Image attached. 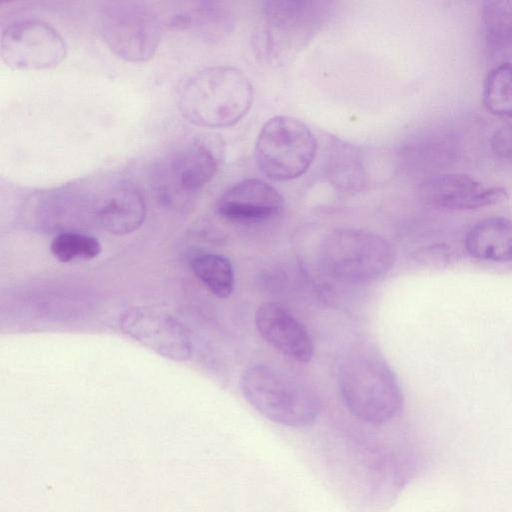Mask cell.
I'll use <instances>...</instances> for the list:
<instances>
[{"label": "cell", "instance_id": "cell-1", "mask_svg": "<svg viewBox=\"0 0 512 512\" xmlns=\"http://www.w3.org/2000/svg\"><path fill=\"white\" fill-rule=\"evenodd\" d=\"M178 108L189 122L206 128L228 127L240 121L253 102L249 78L238 68L211 66L181 84Z\"/></svg>", "mask_w": 512, "mask_h": 512}, {"label": "cell", "instance_id": "cell-2", "mask_svg": "<svg viewBox=\"0 0 512 512\" xmlns=\"http://www.w3.org/2000/svg\"><path fill=\"white\" fill-rule=\"evenodd\" d=\"M336 379L347 410L362 421L385 423L402 409L399 382L386 362L375 355L354 352L343 356Z\"/></svg>", "mask_w": 512, "mask_h": 512}, {"label": "cell", "instance_id": "cell-3", "mask_svg": "<svg viewBox=\"0 0 512 512\" xmlns=\"http://www.w3.org/2000/svg\"><path fill=\"white\" fill-rule=\"evenodd\" d=\"M247 402L267 419L283 426L312 425L320 413V401L306 384L265 364L248 367L240 380Z\"/></svg>", "mask_w": 512, "mask_h": 512}, {"label": "cell", "instance_id": "cell-4", "mask_svg": "<svg viewBox=\"0 0 512 512\" xmlns=\"http://www.w3.org/2000/svg\"><path fill=\"white\" fill-rule=\"evenodd\" d=\"M318 259L328 277L343 283L366 284L379 279L391 269L395 250L376 233L341 228L323 238Z\"/></svg>", "mask_w": 512, "mask_h": 512}, {"label": "cell", "instance_id": "cell-5", "mask_svg": "<svg viewBox=\"0 0 512 512\" xmlns=\"http://www.w3.org/2000/svg\"><path fill=\"white\" fill-rule=\"evenodd\" d=\"M335 3L323 0H273L262 3V51L281 61L299 51L329 20Z\"/></svg>", "mask_w": 512, "mask_h": 512}, {"label": "cell", "instance_id": "cell-6", "mask_svg": "<svg viewBox=\"0 0 512 512\" xmlns=\"http://www.w3.org/2000/svg\"><path fill=\"white\" fill-rule=\"evenodd\" d=\"M317 142L311 130L297 118L278 115L262 126L255 144V160L261 172L275 181L293 180L311 166Z\"/></svg>", "mask_w": 512, "mask_h": 512}, {"label": "cell", "instance_id": "cell-7", "mask_svg": "<svg viewBox=\"0 0 512 512\" xmlns=\"http://www.w3.org/2000/svg\"><path fill=\"white\" fill-rule=\"evenodd\" d=\"M219 160L203 141H194L163 159L154 169L152 189L164 207L185 212L216 175Z\"/></svg>", "mask_w": 512, "mask_h": 512}, {"label": "cell", "instance_id": "cell-8", "mask_svg": "<svg viewBox=\"0 0 512 512\" xmlns=\"http://www.w3.org/2000/svg\"><path fill=\"white\" fill-rule=\"evenodd\" d=\"M99 29L108 47L132 62L152 58L161 38L157 14L135 1L106 3L99 14Z\"/></svg>", "mask_w": 512, "mask_h": 512}, {"label": "cell", "instance_id": "cell-9", "mask_svg": "<svg viewBox=\"0 0 512 512\" xmlns=\"http://www.w3.org/2000/svg\"><path fill=\"white\" fill-rule=\"evenodd\" d=\"M67 46L59 32L39 19H21L1 33L2 60L14 69H44L58 65Z\"/></svg>", "mask_w": 512, "mask_h": 512}, {"label": "cell", "instance_id": "cell-10", "mask_svg": "<svg viewBox=\"0 0 512 512\" xmlns=\"http://www.w3.org/2000/svg\"><path fill=\"white\" fill-rule=\"evenodd\" d=\"M120 328L127 336L157 354L186 361L192 342L184 326L173 316L150 307H131L120 317Z\"/></svg>", "mask_w": 512, "mask_h": 512}, {"label": "cell", "instance_id": "cell-11", "mask_svg": "<svg viewBox=\"0 0 512 512\" xmlns=\"http://www.w3.org/2000/svg\"><path fill=\"white\" fill-rule=\"evenodd\" d=\"M420 199L442 210H471L505 201L508 194L500 187H485L462 173H439L418 186Z\"/></svg>", "mask_w": 512, "mask_h": 512}, {"label": "cell", "instance_id": "cell-12", "mask_svg": "<svg viewBox=\"0 0 512 512\" xmlns=\"http://www.w3.org/2000/svg\"><path fill=\"white\" fill-rule=\"evenodd\" d=\"M283 205V197L272 185L264 180L251 178L242 180L223 192L216 202V210L227 220L251 223L277 215Z\"/></svg>", "mask_w": 512, "mask_h": 512}, {"label": "cell", "instance_id": "cell-13", "mask_svg": "<svg viewBox=\"0 0 512 512\" xmlns=\"http://www.w3.org/2000/svg\"><path fill=\"white\" fill-rule=\"evenodd\" d=\"M255 326L260 336L287 357L307 363L314 346L305 327L286 309L276 303H265L255 313Z\"/></svg>", "mask_w": 512, "mask_h": 512}, {"label": "cell", "instance_id": "cell-14", "mask_svg": "<svg viewBox=\"0 0 512 512\" xmlns=\"http://www.w3.org/2000/svg\"><path fill=\"white\" fill-rule=\"evenodd\" d=\"M91 206L95 222L115 235L129 234L145 220L144 198L137 187L127 181L112 184Z\"/></svg>", "mask_w": 512, "mask_h": 512}, {"label": "cell", "instance_id": "cell-15", "mask_svg": "<svg viewBox=\"0 0 512 512\" xmlns=\"http://www.w3.org/2000/svg\"><path fill=\"white\" fill-rule=\"evenodd\" d=\"M465 249L478 260L512 261V220L489 217L474 224L464 240Z\"/></svg>", "mask_w": 512, "mask_h": 512}, {"label": "cell", "instance_id": "cell-16", "mask_svg": "<svg viewBox=\"0 0 512 512\" xmlns=\"http://www.w3.org/2000/svg\"><path fill=\"white\" fill-rule=\"evenodd\" d=\"M458 153L459 144L453 134L434 131L408 143L402 151V158L410 170L426 174L451 165Z\"/></svg>", "mask_w": 512, "mask_h": 512}, {"label": "cell", "instance_id": "cell-17", "mask_svg": "<svg viewBox=\"0 0 512 512\" xmlns=\"http://www.w3.org/2000/svg\"><path fill=\"white\" fill-rule=\"evenodd\" d=\"M323 168L328 181L344 193L360 191L367 182L366 169L359 151L339 139L329 142Z\"/></svg>", "mask_w": 512, "mask_h": 512}, {"label": "cell", "instance_id": "cell-18", "mask_svg": "<svg viewBox=\"0 0 512 512\" xmlns=\"http://www.w3.org/2000/svg\"><path fill=\"white\" fill-rule=\"evenodd\" d=\"M170 25L192 30L205 40H219L231 31L233 15L224 3L198 2L172 16Z\"/></svg>", "mask_w": 512, "mask_h": 512}, {"label": "cell", "instance_id": "cell-19", "mask_svg": "<svg viewBox=\"0 0 512 512\" xmlns=\"http://www.w3.org/2000/svg\"><path fill=\"white\" fill-rule=\"evenodd\" d=\"M481 22L490 53L505 57L512 54V0L482 2Z\"/></svg>", "mask_w": 512, "mask_h": 512}, {"label": "cell", "instance_id": "cell-20", "mask_svg": "<svg viewBox=\"0 0 512 512\" xmlns=\"http://www.w3.org/2000/svg\"><path fill=\"white\" fill-rule=\"evenodd\" d=\"M191 268L198 280L215 296L228 298L234 288V272L230 261L219 254L206 253L195 257Z\"/></svg>", "mask_w": 512, "mask_h": 512}, {"label": "cell", "instance_id": "cell-21", "mask_svg": "<svg viewBox=\"0 0 512 512\" xmlns=\"http://www.w3.org/2000/svg\"><path fill=\"white\" fill-rule=\"evenodd\" d=\"M482 101L491 114L512 118L511 62H503L487 74L483 86Z\"/></svg>", "mask_w": 512, "mask_h": 512}, {"label": "cell", "instance_id": "cell-22", "mask_svg": "<svg viewBox=\"0 0 512 512\" xmlns=\"http://www.w3.org/2000/svg\"><path fill=\"white\" fill-rule=\"evenodd\" d=\"M51 254L60 262L91 260L101 252L97 238L76 231H64L56 235L50 243Z\"/></svg>", "mask_w": 512, "mask_h": 512}, {"label": "cell", "instance_id": "cell-23", "mask_svg": "<svg viewBox=\"0 0 512 512\" xmlns=\"http://www.w3.org/2000/svg\"><path fill=\"white\" fill-rule=\"evenodd\" d=\"M490 145L492 151L498 157L512 159V120L494 131Z\"/></svg>", "mask_w": 512, "mask_h": 512}, {"label": "cell", "instance_id": "cell-24", "mask_svg": "<svg viewBox=\"0 0 512 512\" xmlns=\"http://www.w3.org/2000/svg\"><path fill=\"white\" fill-rule=\"evenodd\" d=\"M413 257L423 265L444 266L450 258L449 247L444 244L426 246L417 250Z\"/></svg>", "mask_w": 512, "mask_h": 512}]
</instances>
